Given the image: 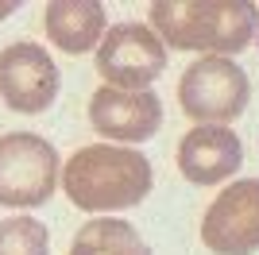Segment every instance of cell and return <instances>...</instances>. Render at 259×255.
<instances>
[{
    "mask_svg": "<svg viewBox=\"0 0 259 255\" xmlns=\"http://www.w3.org/2000/svg\"><path fill=\"white\" fill-rule=\"evenodd\" d=\"M151 31L170 51L232 58L255 39L259 8L251 0H155Z\"/></svg>",
    "mask_w": 259,
    "mask_h": 255,
    "instance_id": "obj_1",
    "label": "cell"
},
{
    "mask_svg": "<svg viewBox=\"0 0 259 255\" xmlns=\"http://www.w3.org/2000/svg\"><path fill=\"white\" fill-rule=\"evenodd\" d=\"M58 186L81 212H120L151 193L155 170L143 151L89 143L58 170Z\"/></svg>",
    "mask_w": 259,
    "mask_h": 255,
    "instance_id": "obj_2",
    "label": "cell"
},
{
    "mask_svg": "<svg viewBox=\"0 0 259 255\" xmlns=\"http://www.w3.org/2000/svg\"><path fill=\"white\" fill-rule=\"evenodd\" d=\"M58 190V151L35 132L0 136V205L39 209Z\"/></svg>",
    "mask_w": 259,
    "mask_h": 255,
    "instance_id": "obj_3",
    "label": "cell"
},
{
    "mask_svg": "<svg viewBox=\"0 0 259 255\" xmlns=\"http://www.w3.org/2000/svg\"><path fill=\"white\" fill-rule=\"evenodd\" d=\"M248 101H251V81L236 58L205 54V58L186 66L182 81H178L182 112L201 124H228L248 108Z\"/></svg>",
    "mask_w": 259,
    "mask_h": 255,
    "instance_id": "obj_4",
    "label": "cell"
},
{
    "mask_svg": "<svg viewBox=\"0 0 259 255\" xmlns=\"http://www.w3.org/2000/svg\"><path fill=\"white\" fill-rule=\"evenodd\" d=\"M97 74L112 89H147L166 70V47L147 23H116L97 42Z\"/></svg>",
    "mask_w": 259,
    "mask_h": 255,
    "instance_id": "obj_5",
    "label": "cell"
},
{
    "mask_svg": "<svg viewBox=\"0 0 259 255\" xmlns=\"http://www.w3.org/2000/svg\"><path fill=\"white\" fill-rule=\"evenodd\" d=\"M201 244L213 255L259 251V178H240L217 193L201 217Z\"/></svg>",
    "mask_w": 259,
    "mask_h": 255,
    "instance_id": "obj_6",
    "label": "cell"
},
{
    "mask_svg": "<svg viewBox=\"0 0 259 255\" xmlns=\"http://www.w3.org/2000/svg\"><path fill=\"white\" fill-rule=\"evenodd\" d=\"M58 66L39 42H12L0 51V97L12 112L39 116L58 97Z\"/></svg>",
    "mask_w": 259,
    "mask_h": 255,
    "instance_id": "obj_7",
    "label": "cell"
},
{
    "mask_svg": "<svg viewBox=\"0 0 259 255\" xmlns=\"http://www.w3.org/2000/svg\"><path fill=\"white\" fill-rule=\"evenodd\" d=\"M89 124L112 143H147L162 128V101L151 89L101 85L89 97Z\"/></svg>",
    "mask_w": 259,
    "mask_h": 255,
    "instance_id": "obj_8",
    "label": "cell"
},
{
    "mask_svg": "<svg viewBox=\"0 0 259 255\" xmlns=\"http://www.w3.org/2000/svg\"><path fill=\"white\" fill-rule=\"evenodd\" d=\"M244 166V143L228 124H197L178 143V170L194 186L228 182Z\"/></svg>",
    "mask_w": 259,
    "mask_h": 255,
    "instance_id": "obj_9",
    "label": "cell"
},
{
    "mask_svg": "<svg viewBox=\"0 0 259 255\" xmlns=\"http://www.w3.org/2000/svg\"><path fill=\"white\" fill-rule=\"evenodd\" d=\"M43 31L62 54H89L108 31L105 4L101 0H54L43 12Z\"/></svg>",
    "mask_w": 259,
    "mask_h": 255,
    "instance_id": "obj_10",
    "label": "cell"
},
{
    "mask_svg": "<svg viewBox=\"0 0 259 255\" xmlns=\"http://www.w3.org/2000/svg\"><path fill=\"white\" fill-rule=\"evenodd\" d=\"M70 255H151V247L143 244L136 224L120 217H93L89 224L77 228Z\"/></svg>",
    "mask_w": 259,
    "mask_h": 255,
    "instance_id": "obj_11",
    "label": "cell"
},
{
    "mask_svg": "<svg viewBox=\"0 0 259 255\" xmlns=\"http://www.w3.org/2000/svg\"><path fill=\"white\" fill-rule=\"evenodd\" d=\"M0 255H51V232L35 217L0 221Z\"/></svg>",
    "mask_w": 259,
    "mask_h": 255,
    "instance_id": "obj_12",
    "label": "cell"
},
{
    "mask_svg": "<svg viewBox=\"0 0 259 255\" xmlns=\"http://www.w3.org/2000/svg\"><path fill=\"white\" fill-rule=\"evenodd\" d=\"M12 12H16V4H0V20H8Z\"/></svg>",
    "mask_w": 259,
    "mask_h": 255,
    "instance_id": "obj_13",
    "label": "cell"
}]
</instances>
